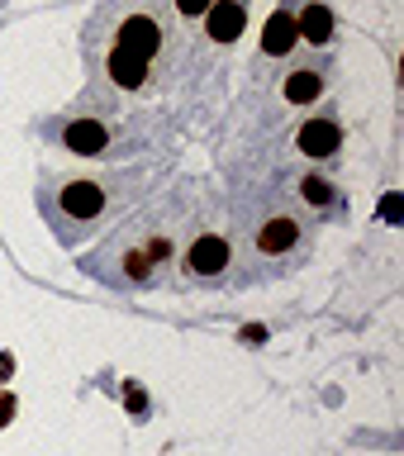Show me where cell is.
I'll return each mask as SVG.
<instances>
[{
	"label": "cell",
	"mask_w": 404,
	"mask_h": 456,
	"mask_svg": "<svg viewBox=\"0 0 404 456\" xmlns=\"http://www.w3.org/2000/svg\"><path fill=\"white\" fill-rule=\"evenodd\" d=\"M243 24H248V10H243V0H214L205 10V28L214 43H234L243 34Z\"/></svg>",
	"instance_id": "obj_1"
},
{
	"label": "cell",
	"mask_w": 404,
	"mask_h": 456,
	"mask_svg": "<svg viewBox=\"0 0 404 456\" xmlns=\"http://www.w3.org/2000/svg\"><path fill=\"white\" fill-rule=\"evenodd\" d=\"M120 48L148 62V57L162 48V28H157L148 14H134V20H124V28H120Z\"/></svg>",
	"instance_id": "obj_2"
},
{
	"label": "cell",
	"mask_w": 404,
	"mask_h": 456,
	"mask_svg": "<svg viewBox=\"0 0 404 456\" xmlns=\"http://www.w3.org/2000/svg\"><path fill=\"white\" fill-rule=\"evenodd\" d=\"M186 266H191L195 276H219V271L228 266V242L214 238V233H200L191 242V252H186Z\"/></svg>",
	"instance_id": "obj_3"
},
{
	"label": "cell",
	"mask_w": 404,
	"mask_h": 456,
	"mask_svg": "<svg viewBox=\"0 0 404 456\" xmlns=\"http://www.w3.org/2000/svg\"><path fill=\"white\" fill-rule=\"evenodd\" d=\"M100 209H105V191H100L95 181L62 185V214H71V219H95Z\"/></svg>",
	"instance_id": "obj_4"
},
{
	"label": "cell",
	"mask_w": 404,
	"mask_h": 456,
	"mask_svg": "<svg viewBox=\"0 0 404 456\" xmlns=\"http://www.w3.org/2000/svg\"><path fill=\"white\" fill-rule=\"evenodd\" d=\"M338 142H342V128L334 119H309L300 128V152L305 157H334Z\"/></svg>",
	"instance_id": "obj_5"
},
{
	"label": "cell",
	"mask_w": 404,
	"mask_h": 456,
	"mask_svg": "<svg viewBox=\"0 0 404 456\" xmlns=\"http://www.w3.org/2000/svg\"><path fill=\"white\" fill-rule=\"evenodd\" d=\"M300 43V28H295V14L291 10H276L267 20V28H262V53H271V57H285Z\"/></svg>",
	"instance_id": "obj_6"
},
{
	"label": "cell",
	"mask_w": 404,
	"mask_h": 456,
	"mask_svg": "<svg viewBox=\"0 0 404 456\" xmlns=\"http://www.w3.org/2000/svg\"><path fill=\"white\" fill-rule=\"evenodd\" d=\"M105 142H110V134H105V124H100V119H71L67 124V148L71 152L100 157V152H105Z\"/></svg>",
	"instance_id": "obj_7"
},
{
	"label": "cell",
	"mask_w": 404,
	"mask_h": 456,
	"mask_svg": "<svg viewBox=\"0 0 404 456\" xmlns=\"http://www.w3.org/2000/svg\"><path fill=\"white\" fill-rule=\"evenodd\" d=\"M295 242H300V224H295V219H285V214H281V219H267V224H262V233H257V248H262L267 256L291 252Z\"/></svg>",
	"instance_id": "obj_8"
},
{
	"label": "cell",
	"mask_w": 404,
	"mask_h": 456,
	"mask_svg": "<svg viewBox=\"0 0 404 456\" xmlns=\"http://www.w3.org/2000/svg\"><path fill=\"white\" fill-rule=\"evenodd\" d=\"M295 28H300L305 43H328L334 38V14H328V5H305L300 20H295Z\"/></svg>",
	"instance_id": "obj_9"
},
{
	"label": "cell",
	"mask_w": 404,
	"mask_h": 456,
	"mask_svg": "<svg viewBox=\"0 0 404 456\" xmlns=\"http://www.w3.org/2000/svg\"><path fill=\"white\" fill-rule=\"evenodd\" d=\"M281 95L291 100V105H309V100H319L324 95V77L319 71H291V77H285V86H281Z\"/></svg>",
	"instance_id": "obj_10"
},
{
	"label": "cell",
	"mask_w": 404,
	"mask_h": 456,
	"mask_svg": "<svg viewBox=\"0 0 404 456\" xmlns=\"http://www.w3.org/2000/svg\"><path fill=\"white\" fill-rule=\"evenodd\" d=\"M110 77L120 81L124 91H138L143 77H148V62H143V57H134V53H124V48H114V53H110Z\"/></svg>",
	"instance_id": "obj_11"
},
{
	"label": "cell",
	"mask_w": 404,
	"mask_h": 456,
	"mask_svg": "<svg viewBox=\"0 0 404 456\" xmlns=\"http://www.w3.org/2000/svg\"><path fill=\"white\" fill-rule=\"evenodd\" d=\"M328 195H334V185H328L324 176H309L305 181V200H309V205H328Z\"/></svg>",
	"instance_id": "obj_12"
},
{
	"label": "cell",
	"mask_w": 404,
	"mask_h": 456,
	"mask_svg": "<svg viewBox=\"0 0 404 456\" xmlns=\"http://www.w3.org/2000/svg\"><path fill=\"white\" fill-rule=\"evenodd\" d=\"M210 5H214V0H177V10H181V14H205Z\"/></svg>",
	"instance_id": "obj_13"
},
{
	"label": "cell",
	"mask_w": 404,
	"mask_h": 456,
	"mask_svg": "<svg viewBox=\"0 0 404 456\" xmlns=\"http://www.w3.org/2000/svg\"><path fill=\"white\" fill-rule=\"evenodd\" d=\"M10 413H14V399H10V395H0V428L10 423Z\"/></svg>",
	"instance_id": "obj_14"
}]
</instances>
